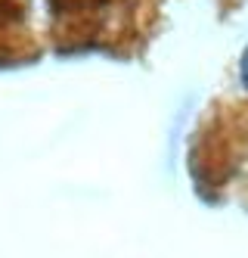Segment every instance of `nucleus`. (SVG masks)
I'll list each match as a JSON object with an SVG mask.
<instances>
[{
    "label": "nucleus",
    "mask_w": 248,
    "mask_h": 258,
    "mask_svg": "<svg viewBox=\"0 0 248 258\" xmlns=\"http://www.w3.org/2000/svg\"><path fill=\"white\" fill-rule=\"evenodd\" d=\"M239 78H242V87L248 90V47L242 53V59H239Z\"/></svg>",
    "instance_id": "1"
}]
</instances>
